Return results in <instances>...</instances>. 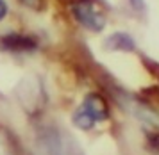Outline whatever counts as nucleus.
I'll return each mask as SVG.
<instances>
[{
    "label": "nucleus",
    "instance_id": "nucleus-1",
    "mask_svg": "<svg viewBox=\"0 0 159 155\" xmlns=\"http://www.w3.org/2000/svg\"><path fill=\"white\" fill-rule=\"evenodd\" d=\"M107 118H109V105L104 100V96H100L98 93H89V95H86V98L82 100V104L75 109L72 121L80 130H89L97 123L106 121Z\"/></svg>",
    "mask_w": 159,
    "mask_h": 155
},
{
    "label": "nucleus",
    "instance_id": "nucleus-2",
    "mask_svg": "<svg viewBox=\"0 0 159 155\" xmlns=\"http://www.w3.org/2000/svg\"><path fill=\"white\" fill-rule=\"evenodd\" d=\"M38 152L39 155H80L77 146L63 137L56 128H45L38 135Z\"/></svg>",
    "mask_w": 159,
    "mask_h": 155
},
{
    "label": "nucleus",
    "instance_id": "nucleus-3",
    "mask_svg": "<svg viewBox=\"0 0 159 155\" xmlns=\"http://www.w3.org/2000/svg\"><path fill=\"white\" fill-rule=\"evenodd\" d=\"M73 14H75V18H77L84 27L89 29V30H95V32H97V30H102L104 25H106L104 14H102L91 2H88V0L75 4Z\"/></svg>",
    "mask_w": 159,
    "mask_h": 155
},
{
    "label": "nucleus",
    "instance_id": "nucleus-4",
    "mask_svg": "<svg viewBox=\"0 0 159 155\" xmlns=\"http://www.w3.org/2000/svg\"><path fill=\"white\" fill-rule=\"evenodd\" d=\"M22 87L27 89V96H20L22 105L27 109V113H39V109L45 104V95L41 84L36 78H29V80H23Z\"/></svg>",
    "mask_w": 159,
    "mask_h": 155
},
{
    "label": "nucleus",
    "instance_id": "nucleus-5",
    "mask_svg": "<svg viewBox=\"0 0 159 155\" xmlns=\"http://www.w3.org/2000/svg\"><path fill=\"white\" fill-rule=\"evenodd\" d=\"M2 48L9 50V52H30L36 48V41L32 38L27 36H18V34H11L2 38Z\"/></svg>",
    "mask_w": 159,
    "mask_h": 155
},
{
    "label": "nucleus",
    "instance_id": "nucleus-6",
    "mask_svg": "<svg viewBox=\"0 0 159 155\" xmlns=\"http://www.w3.org/2000/svg\"><path fill=\"white\" fill-rule=\"evenodd\" d=\"M0 155H23L20 143L7 128H0Z\"/></svg>",
    "mask_w": 159,
    "mask_h": 155
},
{
    "label": "nucleus",
    "instance_id": "nucleus-7",
    "mask_svg": "<svg viewBox=\"0 0 159 155\" xmlns=\"http://www.w3.org/2000/svg\"><path fill=\"white\" fill-rule=\"evenodd\" d=\"M107 48L111 50H134V41L132 38L127 34H113L111 38L107 39Z\"/></svg>",
    "mask_w": 159,
    "mask_h": 155
},
{
    "label": "nucleus",
    "instance_id": "nucleus-8",
    "mask_svg": "<svg viewBox=\"0 0 159 155\" xmlns=\"http://www.w3.org/2000/svg\"><path fill=\"white\" fill-rule=\"evenodd\" d=\"M6 13H7V7H6V2L4 0H0V20L6 16Z\"/></svg>",
    "mask_w": 159,
    "mask_h": 155
}]
</instances>
